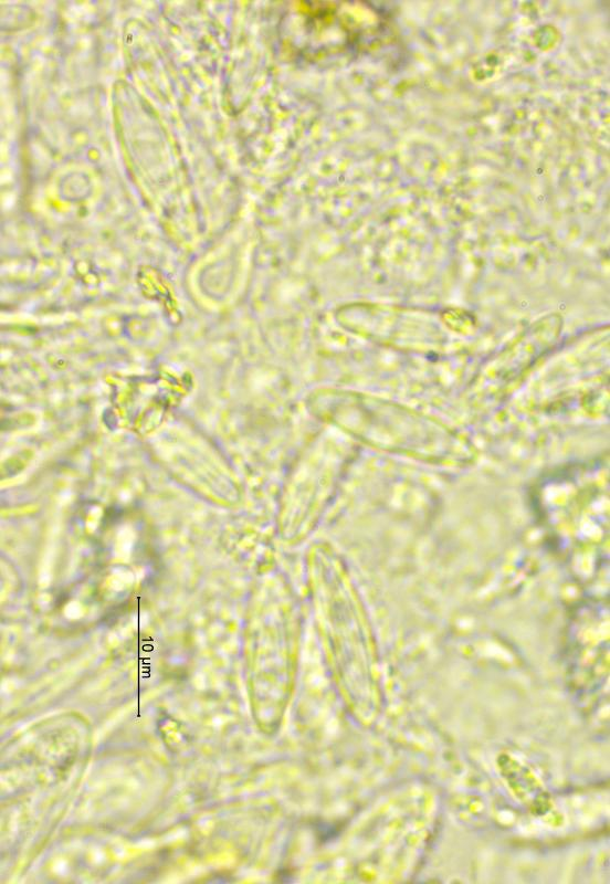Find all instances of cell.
<instances>
[{
  "mask_svg": "<svg viewBox=\"0 0 610 884\" xmlns=\"http://www.w3.org/2000/svg\"><path fill=\"white\" fill-rule=\"evenodd\" d=\"M536 506L543 526L572 575L591 581L608 559L609 484L603 467L560 470L541 480Z\"/></svg>",
  "mask_w": 610,
  "mask_h": 884,
  "instance_id": "obj_1",
  "label": "cell"
},
{
  "mask_svg": "<svg viewBox=\"0 0 610 884\" xmlns=\"http://www.w3.org/2000/svg\"><path fill=\"white\" fill-rule=\"evenodd\" d=\"M281 18L283 46L308 62L367 51L388 28L386 15L360 3L295 2Z\"/></svg>",
  "mask_w": 610,
  "mask_h": 884,
  "instance_id": "obj_2",
  "label": "cell"
}]
</instances>
